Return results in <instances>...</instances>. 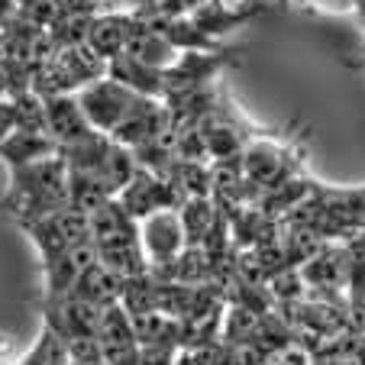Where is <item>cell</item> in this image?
Wrapping results in <instances>:
<instances>
[{"mask_svg": "<svg viewBox=\"0 0 365 365\" xmlns=\"http://www.w3.org/2000/svg\"><path fill=\"white\" fill-rule=\"evenodd\" d=\"M207 0H155L149 14L159 16H191L197 7H204Z\"/></svg>", "mask_w": 365, "mask_h": 365, "instance_id": "52a82bcc", "label": "cell"}, {"mask_svg": "<svg viewBox=\"0 0 365 365\" xmlns=\"http://www.w3.org/2000/svg\"><path fill=\"white\" fill-rule=\"evenodd\" d=\"M304 4L324 10V14H356V0H304Z\"/></svg>", "mask_w": 365, "mask_h": 365, "instance_id": "ba28073f", "label": "cell"}, {"mask_svg": "<svg viewBox=\"0 0 365 365\" xmlns=\"http://www.w3.org/2000/svg\"><path fill=\"white\" fill-rule=\"evenodd\" d=\"M91 223V240L97 249V262L103 269L117 272L123 278L149 275L143 255V242H139V220H133L123 210L120 200H107V204L94 207L88 214Z\"/></svg>", "mask_w": 365, "mask_h": 365, "instance_id": "3957f363", "label": "cell"}, {"mask_svg": "<svg viewBox=\"0 0 365 365\" xmlns=\"http://www.w3.org/2000/svg\"><path fill=\"white\" fill-rule=\"evenodd\" d=\"M272 365H310V352L301 349V346H294V349L282 352V356H278Z\"/></svg>", "mask_w": 365, "mask_h": 365, "instance_id": "9c48e42d", "label": "cell"}, {"mask_svg": "<svg viewBox=\"0 0 365 365\" xmlns=\"http://www.w3.org/2000/svg\"><path fill=\"white\" fill-rule=\"evenodd\" d=\"M139 242H143L149 275L165 278L187 249L181 210H159V214H149L145 220H139Z\"/></svg>", "mask_w": 365, "mask_h": 365, "instance_id": "277c9868", "label": "cell"}, {"mask_svg": "<svg viewBox=\"0 0 365 365\" xmlns=\"http://www.w3.org/2000/svg\"><path fill=\"white\" fill-rule=\"evenodd\" d=\"M16 16V0H0V26H7Z\"/></svg>", "mask_w": 365, "mask_h": 365, "instance_id": "30bf717a", "label": "cell"}, {"mask_svg": "<svg viewBox=\"0 0 365 365\" xmlns=\"http://www.w3.org/2000/svg\"><path fill=\"white\" fill-rule=\"evenodd\" d=\"M352 68H365V58H359V62H352Z\"/></svg>", "mask_w": 365, "mask_h": 365, "instance_id": "8fae6325", "label": "cell"}, {"mask_svg": "<svg viewBox=\"0 0 365 365\" xmlns=\"http://www.w3.org/2000/svg\"><path fill=\"white\" fill-rule=\"evenodd\" d=\"M343 259H346V297H349L356 327L365 317V230L343 240Z\"/></svg>", "mask_w": 365, "mask_h": 365, "instance_id": "8992f818", "label": "cell"}, {"mask_svg": "<svg viewBox=\"0 0 365 365\" xmlns=\"http://www.w3.org/2000/svg\"><path fill=\"white\" fill-rule=\"evenodd\" d=\"M10 172L14 178H10V191L0 197V214H10L16 223H29L39 217L62 214L71 207L68 165H65L62 152L29 162V165H16Z\"/></svg>", "mask_w": 365, "mask_h": 365, "instance_id": "7a4b0ae2", "label": "cell"}, {"mask_svg": "<svg viewBox=\"0 0 365 365\" xmlns=\"http://www.w3.org/2000/svg\"><path fill=\"white\" fill-rule=\"evenodd\" d=\"M262 14V4L255 0V4H227V0H207L204 7H197L191 14V23L207 36V39H217L220 42L223 33L230 29L242 26L246 20Z\"/></svg>", "mask_w": 365, "mask_h": 365, "instance_id": "5b68a950", "label": "cell"}, {"mask_svg": "<svg viewBox=\"0 0 365 365\" xmlns=\"http://www.w3.org/2000/svg\"><path fill=\"white\" fill-rule=\"evenodd\" d=\"M81 103L84 117L94 130L107 133L126 149H139L145 143L172 136V110L155 97H145L113 78L88 84L81 94H75Z\"/></svg>", "mask_w": 365, "mask_h": 365, "instance_id": "6da1fadb", "label": "cell"}]
</instances>
